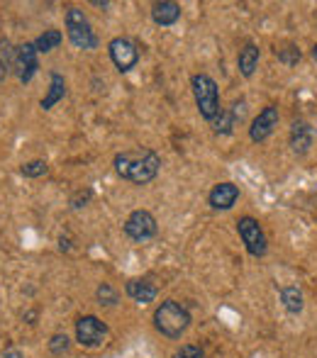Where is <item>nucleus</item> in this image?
Instances as JSON below:
<instances>
[{
    "instance_id": "f257e3e1",
    "label": "nucleus",
    "mask_w": 317,
    "mask_h": 358,
    "mask_svg": "<svg viewBox=\"0 0 317 358\" xmlns=\"http://www.w3.org/2000/svg\"><path fill=\"white\" fill-rule=\"evenodd\" d=\"M113 166L120 178L129 180V183H134V185H147L159 176L161 156L152 149L142 151V154L122 151V154H115Z\"/></svg>"
},
{
    "instance_id": "f03ea898",
    "label": "nucleus",
    "mask_w": 317,
    "mask_h": 358,
    "mask_svg": "<svg viewBox=\"0 0 317 358\" xmlns=\"http://www.w3.org/2000/svg\"><path fill=\"white\" fill-rule=\"evenodd\" d=\"M154 327L166 339H181L185 334V329L190 327V312L181 302L164 300L154 310Z\"/></svg>"
},
{
    "instance_id": "7ed1b4c3",
    "label": "nucleus",
    "mask_w": 317,
    "mask_h": 358,
    "mask_svg": "<svg viewBox=\"0 0 317 358\" xmlns=\"http://www.w3.org/2000/svg\"><path fill=\"white\" fill-rule=\"evenodd\" d=\"M190 90H193L195 105H198V113L203 120L213 122L223 108H220V88L208 73H193L190 76Z\"/></svg>"
},
{
    "instance_id": "20e7f679",
    "label": "nucleus",
    "mask_w": 317,
    "mask_h": 358,
    "mask_svg": "<svg viewBox=\"0 0 317 358\" xmlns=\"http://www.w3.org/2000/svg\"><path fill=\"white\" fill-rule=\"evenodd\" d=\"M66 34H69V42L76 49H85V52H88V49L98 47V37H95L88 17H85L83 10H78V8L66 10Z\"/></svg>"
},
{
    "instance_id": "39448f33",
    "label": "nucleus",
    "mask_w": 317,
    "mask_h": 358,
    "mask_svg": "<svg viewBox=\"0 0 317 358\" xmlns=\"http://www.w3.org/2000/svg\"><path fill=\"white\" fill-rule=\"evenodd\" d=\"M237 231H239L241 244L249 251V256L264 259L266 251H269V239H266V231H264V227L259 224V220H254V217H249V215L239 217Z\"/></svg>"
},
{
    "instance_id": "423d86ee",
    "label": "nucleus",
    "mask_w": 317,
    "mask_h": 358,
    "mask_svg": "<svg viewBox=\"0 0 317 358\" xmlns=\"http://www.w3.org/2000/svg\"><path fill=\"white\" fill-rule=\"evenodd\" d=\"M108 52H110V59H113L115 69H118L120 73L132 71V69L137 66V62H139V49H137V44H134L132 39H127V37H115V39H110Z\"/></svg>"
},
{
    "instance_id": "0eeeda50",
    "label": "nucleus",
    "mask_w": 317,
    "mask_h": 358,
    "mask_svg": "<svg viewBox=\"0 0 317 358\" xmlns=\"http://www.w3.org/2000/svg\"><path fill=\"white\" fill-rule=\"evenodd\" d=\"M108 339V324L100 322L98 317L85 315L76 322V341L85 349H98Z\"/></svg>"
},
{
    "instance_id": "6e6552de",
    "label": "nucleus",
    "mask_w": 317,
    "mask_h": 358,
    "mask_svg": "<svg viewBox=\"0 0 317 358\" xmlns=\"http://www.w3.org/2000/svg\"><path fill=\"white\" fill-rule=\"evenodd\" d=\"M159 227H157V217L149 210H134L129 213V217L125 220V234L134 241H147L152 236H157Z\"/></svg>"
},
{
    "instance_id": "1a4fd4ad",
    "label": "nucleus",
    "mask_w": 317,
    "mask_h": 358,
    "mask_svg": "<svg viewBox=\"0 0 317 358\" xmlns=\"http://www.w3.org/2000/svg\"><path fill=\"white\" fill-rule=\"evenodd\" d=\"M279 120H281V113H279L276 105H266V108H261L259 115H256L254 122H251V127H249V139L256 144L266 142V139L276 132V127H279Z\"/></svg>"
},
{
    "instance_id": "9d476101",
    "label": "nucleus",
    "mask_w": 317,
    "mask_h": 358,
    "mask_svg": "<svg viewBox=\"0 0 317 358\" xmlns=\"http://www.w3.org/2000/svg\"><path fill=\"white\" fill-rule=\"evenodd\" d=\"M39 71V52L34 49L32 42H24L17 47V57H15V73L22 83H29L34 73Z\"/></svg>"
},
{
    "instance_id": "9b49d317",
    "label": "nucleus",
    "mask_w": 317,
    "mask_h": 358,
    "mask_svg": "<svg viewBox=\"0 0 317 358\" xmlns=\"http://www.w3.org/2000/svg\"><path fill=\"white\" fill-rule=\"evenodd\" d=\"M237 200H239V185L230 183V180L213 185V190H210V195H208V205L213 210H218V213L232 210L234 205H237Z\"/></svg>"
},
{
    "instance_id": "f8f14e48",
    "label": "nucleus",
    "mask_w": 317,
    "mask_h": 358,
    "mask_svg": "<svg viewBox=\"0 0 317 358\" xmlns=\"http://www.w3.org/2000/svg\"><path fill=\"white\" fill-rule=\"evenodd\" d=\"M315 142V129L310 122L305 120H295L290 124V134H288V144H290V151L298 156H305L310 151V146Z\"/></svg>"
},
{
    "instance_id": "ddd939ff",
    "label": "nucleus",
    "mask_w": 317,
    "mask_h": 358,
    "mask_svg": "<svg viewBox=\"0 0 317 358\" xmlns=\"http://www.w3.org/2000/svg\"><path fill=\"white\" fill-rule=\"evenodd\" d=\"M64 95H66V78L59 71H52L49 73V88H47V93H44V98L39 100V108L52 110L57 103H62Z\"/></svg>"
},
{
    "instance_id": "4468645a",
    "label": "nucleus",
    "mask_w": 317,
    "mask_h": 358,
    "mask_svg": "<svg viewBox=\"0 0 317 358\" xmlns=\"http://www.w3.org/2000/svg\"><path fill=\"white\" fill-rule=\"evenodd\" d=\"M241 113H244V100H239V103H234L232 108L225 110L218 115V117L213 120V132L215 134H230L234 129V124H237V120H241Z\"/></svg>"
},
{
    "instance_id": "2eb2a0df",
    "label": "nucleus",
    "mask_w": 317,
    "mask_h": 358,
    "mask_svg": "<svg viewBox=\"0 0 317 358\" xmlns=\"http://www.w3.org/2000/svg\"><path fill=\"white\" fill-rule=\"evenodd\" d=\"M152 20L159 27H171L181 20V5L174 0H161V3L152 5Z\"/></svg>"
},
{
    "instance_id": "dca6fc26",
    "label": "nucleus",
    "mask_w": 317,
    "mask_h": 358,
    "mask_svg": "<svg viewBox=\"0 0 317 358\" xmlns=\"http://www.w3.org/2000/svg\"><path fill=\"white\" fill-rule=\"evenodd\" d=\"M125 292H127L134 302H139V305H147V302H152L154 297H157L159 290L149 278H132L125 285Z\"/></svg>"
},
{
    "instance_id": "f3484780",
    "label": "nucleus",
    "mask_w": 317,
    "mask_h": 358,
    "mask_svg": "<svg viewBox=\"0 0 317 358\" xmlns=\"http://www.w3.org/2000/svg\"><path fill=\"white\" fill-rule=\"evenodd\" d=\"M259 59H261V49L256 47L254 42H246L244 47L239 49V57H237V66H239V73L244 78H251L259 69Z\"/></svg>"
},
{
    "instance_id": "a211bd4d",
    "label": "nucleus",
    "mask_w": 317,
    "mask_h": 358,
    "mask_svg": "<svg viewBox=\"0 0 317 358\" xmlns=\"http://www.w3.org/2000/svg\"><path fill=\"white\" fill-rule=\"evenodd\" d=\"M281 302H283L288 315H300L303 312V292L298 285H288L281 290Z\"/></svg>"
},
{
    "instance_id": "6ab92c4d",
    "label": "nucleus",
    "mask_w": 317,
    "mask_h": 358,
    "mask_svg": "<svg viewBox=\"0 0 317 358\" xmlns=\"http://www.w3.org/2000/svg\"><path fill=\"white\" fill-rule=\"evenodd\" d=\"M62 42H64V34L59 32V29H44L32 44L39 54H47V52H52V49H57Z\"/></svg>"
},
{
    "instance_id": "aec40b11",
    "label": "nucleus",
    "mask_w": 317,
    "mask_h": 358,
    "mask_svg": "<svg viewBox=\"0 0 317 358\" xmlns=\"http://www.w3.org/2000/svg\"><path fill=\"white\" fill-rule=\"evenodd\" d=\"M15 57H17V49H13L8 39H0V76L15 71Z\"/></svg>"
},
{
    "instance_id": "412c9836",
    "label": "nucleus",
    "mask_w": 317,
    "mask_h": 358,
    "mask_svg": "<svg viewBox=\"0 0 317 358\" xmlns=\"http://www.w3.org/2000/svg\"><path fill=\"white\" fill-rule=\"evenodd\" d=\"M49 166L47 161L42 159H34V161H27V164L20 166V173L24 176V178H39V176H47Z\"/></svg>"
},
{
    "instance_id": "4be33fe9",
    "label": "nucleus",
    "mask_w": 317,
    "mask_h": 358,
    "mask_svg": "<svg viewBox=\"0 0 317 358\" xmlns=\"http://www.w3.org/2000/svg\"><path fill=\"white\" fill-rule=\"evenodd\" d=\"M276 57H279V62H283L286 66H293V64L300 62V49H295V47H281V49H276Z\"/></svg>"
},
{
    "instance_id": "5701e85b",
    "label": "nucleus",
    "mask_w": 317,
    "mask_h": 358,
    "mask_svg": "<svg viewBox=\"0 0 317 358\" xmlns=\"http://www.w3.org/2000/svg\"><path fill=\"white\" fill-rule=\"evenodd\" d=\"M98 300H100V305L113 307L115 302H118V290H115V287L110 285V283L98 285Z\"/></svg>"
},
{
    "instance_id": "b1692460",
    "label": "nucleus",
    "mask_w": 317,
    "mask_h": 358,
    "mask_svg": "<svg viewBox=\"0 0 317 358\" xmlns=\"http://www.w3.org/2000/svg\"><path fill=\"white\" fill-rule=\"evenodd\" d=\"M49 351L54 356H64L69 351V336L66 334H54L52 341H49Z\"/></svg>"
},
{
    "instance_id": "393cba45",
    "label": "nucleus",
    "mask_w": 317,
    "mask_h": 358,
    "mask_svg": "<svg viewBox=\"0 0 317 358\" xmlns=\"http://www.w3.org/2000/svg\"><path fill=\"white\" fill-rule=\"evenodd\" d=\"M174 358H208V356H205V351L200 349V346H190V344H185V346H181V349L176 351Z\"/></svg>"
},
{
    "instance_id": "a878e982",
    "label": "nucleus",
    "mask_w": 317,
    "mask_h": 358,
    "mask_svg": "<svg viewBox=\"0 0 317 358\" xmlns=\"http://www.w3.org/2000/svg\"><path fill=\"white\" fill-rule=\"evenodd\" d=\"M90 195H93L90 190H78V193L71 198V205H73V208H83V205L90 200Z\"/></svg>"
},
{
    "instance_id": "bb28decb",
    "label": "nucleus",
    "mask_w": 317,
    "mask_h": 358,
    "mask_svg": "<svg viewBox=\"0 0 317 358\" xmlns=\"http://www.w3.org/2000/svg\"><path fill=\"white\" fill-rule=\"evenodd\" d=\"M5 358H24V356L20 354L17 349H8V351H5Z\"/></svg>"
},
{
    "instance_id": "cd10ccee",
    "label": "nucleus",
    "mask_w": 317,
    "mask_h": 358,
    "mask_svg": "<svg viewBox=\"0 0 317 358\" xmlns=\"http://www.w3.org/2000/svg\"><path fill=\"white\" fill-rule=\"evenodd\" d=\"M313 59H315V62H317V44H315V47H313Z\"/></svg>"
}]
</instances>
